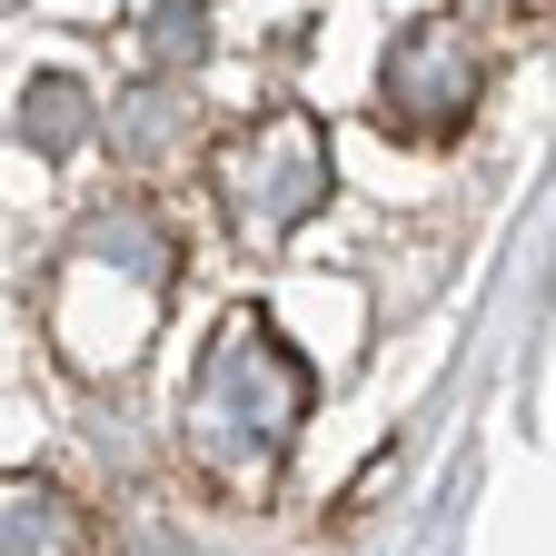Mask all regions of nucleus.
I'll return each mask as SVG.
<instances>
[{"label": "nucleus", "instance_id": "obj_1", "mask_svg": "<svg viewBox=\"0 0 556 556\" xmlns=\"http://www.w3.org/2000/svg\"><path fill=\"white\" fill-rule=\"evenodd\" d=\"M299 417H308V368L289 358V338H278V328L239 318V328L199 358V388H189V457H199L208 477L249 486V477L278 467V447H289Z\"/></svg>", "mask_w": 556, "mask_h": 556}, {"label": "nucleus", "instance_id": "obj_2", "mask_svg": "<svg viewBox=\"0 0 556 556\" xmlns=\"http://www.w3.org/2000/svg\"><path fill=\"white\" fill-rule=\"evenodd\" d=\"M328 199V139L318 119H268L229 150V219L249 239H289L308 208Z\"/></svg>", "mask_w": 556, "mask_h": 556}, {"label": "nucleus", "instance_id": "obj_3", "mask_svg": "<svg viewBox=\"0 0 556 556\" xmlns=\"http://www.w3.org/2000/svg\"><path fill=\"white\" fill-rule=\"evenodd\" d=\"M388 119L397 129H417V139H447L467 110H477V90H486V60H477V40L467 30H447V21H417V30H397V50H388Z\"/></svg>", "mask_w": 556, "mask_h": 556}, {"label": "nucleus", "instance_id": "obj_4", "mask_svg": "<svg viewBox=\"0 0 556 556\" xmlns=\"http://www.w3.org/2000/svg\"><path fill=\"white\" fill-rule=\"evenodd\" d=\"M0 546H11V556H80V507L50 497V486H11Z\"/></svg>", "mask_w": 556, "mask_h": 556}, {"label": "nucleus", "instance_id": "obj_5", "mask_svg": "<svg viewBox=\"0 0 556 556\" xmlns=\"http://www.w3.org/2000/svg\"><path fill=\"white\" fill-rule=\"evenodd\" d=\"M80 129H90V90H80V80H60V70H50V80L21 90V139H30L40 160L80 150Z\"/></svg>", "mask_w": 556, "mask_h": 556}, {"label": "nucleus", "instance_id": "obj_6", "mask_svg": "<svg viewBox=\"0 0 556 556\" xmlns=\"http://www.w3.org/2000/svg\"><path fill=\"white\" fill-rule=\"evenodd\" d=\"M179 129H189V100H169V90H139V100H119V150H129V160H160Z\"/></svg>", "mask_w": 556, "mask_h": 556}, {"label": "nucleus", "instance_id": "obj_7", "mask_svg": "<svg viewBox=\"0 0 556 556\" xmlns=\"http://www.w3.org/2000/svg\"><path fill=\"white\" fill-rule=\"evenodd\" d=\"M208 50V11H199V0H160V11H150V60H199Z\"/></svg>", "mask_w": 556, "mask_h": 556}]
</instances>
